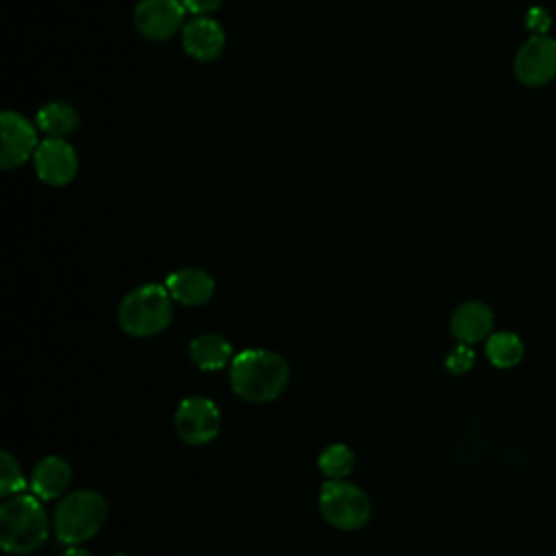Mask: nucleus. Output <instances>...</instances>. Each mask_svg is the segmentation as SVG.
Returning a JSON list of instances; mask_svg holds the SVG:
<instances>
[{
	"mask_svg": "<svg viewBox=\"0 0 556 556\" xmlns=\"http://www.w3.org/2000/svg\"><path fill=\"white\" fill-rule=\"evenodd\" d=\"M70 482H72V467H70V463L63 456L50 454V456H43L35 465V469L30 473L28 489L41 502H48V500L61 497L67 491Z\"/></svg>",
	"mask_w": 556,
	"mask_h": 556,
	"instance_id": "nucleus-13",
	"label": "nucleus"
},
{
	"mask_svg": "<svg viewBox=\"0 0 556 556\" xmlns=\"http://www.w3.org/2000/svg\"><path fill=\"white\" fill-rule=\"evenodd\" d=\"M26 489V478L20 469V463L13 458L9 450L0 452V495L13 497Z\"/></svg>",
	"mask_w": 556,
	"mask_h": 556,
	"instance_id": "nucleus-19",
	"label": "nucleus"
},
{
	"mask_svg": "<svg viewBox=\"0 0 556 556\" xmlns=\"http://www.w3.org/2000/svg\"><path fill=\"white\" fill-rule=\"evenodd\" d=\"M174 428L187 445H206L222 430V415L213 400L202 395L185 397L174 413Z\"/></svg>",
	"mask_w": 556,
	"mask_h": 556,
	"instance_id": "nucleus-6",
	"label": "nucleus"
},
{
	"mask_svg": "<svg viewBox=\"0 0 556 556\" xmlns=\"http://www.w3.org/2000/svg\"><path fill=\"white\" fill-rule=\"evenodd\" d=\"M165 289L174 302L182 306H200L211 300L215 291V282L204 269L182 267L167 276Z\"/></svg>",
	"mask_w": 556,
	"mask_h": 556,
	"instance_id": "nucleus-14",
	"label": "nucleus"
},
{
	"mask_svg": "<svg viewBox=\"0 0 556 556\" xmlns=\"http://www.w3.org/2000/svg\"><path fill=\"white\" fill-rule=\"evenodd\" d=\"M50 536V519L41 500L33 493L9 497L0 506V545L7 554L26 556Z\"/></svg>",
	"mask_w": 556,
	"mask_h": 556,
	"instance_id": "nucleus-2",
	"label": "nucleus"
},
{
	"mask_svg": "<svg viewBox=\"0 0 556 556\" xmlns=\"http://www.w3.org/2000/svg\"><path fill=\"white\" fill-rule=\"evenodd\" d=\"M187 13L195 15V17H208L213 11H217V7L222 4V0H182Z\"/></svg>",
	"mask_w": 556,
	"mask_h": 556,
	"instance_id": "nucleus-21",
	"label": "nucleus"
},
{
	"mask_svg": "<svg viewBox=\"0 0 556 556\" xmlns=\"http://www.w3.org/2000/svg\"><path fill=\"white\" fill-rule=\"evenodd\" d=\"M185 4L182 0H139L135 7L132 20L135 28L154 41L169 39L185 22Z\"/></svg>",
	"mask_w": 556,
	"mask_h": 556,
	"instance_id": "nucleus-8",
	"label": "nucleus"
},
{
	"mask_svg": "<svg viewBox=\"0 0 556 556\" xmlns=\"http://www.w3.org/2000/svg\"><path fill=\"white\" fill-rule=\"evenodd\" d=\"M109 504L93 489H78L65 495L54 508V534L65 545H80L93 539L104 526Z\"/></svg>",
	"mask_w": 556,
	"mask_h": 556,
	"instance_id": "nucleus-3",
	"label": "nucleus"
},
{
	"mask_svg": "<svg viewBox=\"0 0 556 556\" xmlns=\"http://www.w3.org/2000/svg\"><path fill=\"white\" fill-rule=\"evenodd\" d=\"M473 361H476V354L469 345L465 343H458L445 358V367L447 371L460 376V374H467L471 367H473Z\"/></svg>",
	"mask_w": 556,
	"mask_h": 556,
	"instance_id": "nucleus-20",
	"label": "nucleus"
},
{
	"mask_svg": "<svg viewBox=\"0 0 556 556\" xmlns=\"http://www.w3.org/2000/svg\"><path fill=\"white\" fill-rule=\"evenodd\" d=\"M289 363L278 352L263 348L243 350L230 363L232 391L252 404L278 400L289 384Z\"/></svg>",
	"mask_w": 556,
	"mask_h": 556,
	"instance_id": "nucleus-1",
	"label": "nucleus"
},
{
	"mask_svg": "<svg viewBox=\"0 0 556 556\" xmlns=\"http://www.w3.org/2000/svg\"><path fill=\"white\" fill-rule=\"evenodd\" d=\"M493 311L482 302H465L460 304L450 319V330L458 339V343L473 345L493 334Z\"/></svg>",
	"mask_w": 556,
	"mask_h": 556,
	"instance_id": "nucleus-12",
	"label": "nucleus"
},
{
	"mask_svg": "<svg viewBox=\"0 0 556 556\" xmlns=\"http://www.w3.org/2000/svg\"><path fill=\"white\" fill-rule=\"evenodd\" d=\"M189 356L195 363V367L202 371H219L226 365H230L235 358L232 345L222 334H215V332L198 334L189 343Z\"/></svg>",
	"mask_w": 556,
	"mask_h": 556,
	"instance_id": "nucleus-15",
	"label": "nucleus"
},
{
	"mask_svg": "<svg viewBox=\"0 0 556 556\" xmlns=\"http://www.w3.org/2000/svg\"><path fill=\"white\" fill-rule=\"evenodd\" d=\"M63 556H91V554L85 547H80V545H67Z\"/></svg>",
	"mask_w": 556,
	"mask_h": 556,
	"instance_id": "nucleus-23",
	"label": "nucleus"
},
{
	"mask_svg": "<svg viewBox=\"0 0 556 556\" xmlns=\"http://www.w3.org/2000/svg\"><path fill=\"white\" fill-rule=\"evenodd\" d=\"M78 126V113L67 102H48L37 113V128L50 139H65Z\"/></svg>",
	"mask_w": 556,
	"mask_h": 556,
	"instance_id": "nucleus-16",
	"label": "nucleus"
},
{
	"mask_svg": "<svg viewBox=\"0 0 556 556\" xmlns=\"http://www.w3.org/2000/svg\"><path fill=\"white\" fill-rule=\"evenodd\" d=\"M224 30L211 17H193L182 26V48L198 61H213L224 50Z\"/></svg>",
	"mask_w": 556,
	"mask_h": 556,
	"instance_id": "nucleus-11",
	"label": "nucleus"
},
{
	"mask_svg": "<svg viewBox=\"0 0 556 556\" xmlns=\"http://www.w3.org/2000/svg\"><path fill=\"white\" fill-rule=\"evenodd\" d=\"M321 517L339 530H358L371 517L367 493L348 480H326L319 491Z\"/></svg>",
	"mask_w": 556,
	"mask_h": 556,
	"instance_id": "nucleus-5",
	"label": "nucleus"
},
{
	"mask_svg": "<svg viewBox=\"0 0 556 556\" xmlns=\"http://www.w3.org/2000/svg\"><path fill=\"white\" fill-rule=\"evenodd\" d=\"M117 321L132 337H154L172 321V295L161 285H141L119 302Z\"/></svg>",
	"mask_w": 556,
	"mask_h": 556,
	"instance_id": "nucleus-4",
	"label": "nucleus"
},
{
	"mask_svg": "<svg viewBox=\"0 0 556 556\" xmlns=\"http://www.w3.org/2000/svg\"><path fill=\"white\" fill-rule=\"evenodd\" d=\"M484 352L493 367L510 369L521 363L526 348H523V341L519 334H515L510 330H500L486 339Z\"/></svg>",
	"mask_w": 556,
	"mask_h": 556,
	"instance_id": "nucleus-17",
	"label": "nucleus"
},
{
	"mask_svg": "<svg viewBox=\"0 0 556 556\" xmlns=\"http://www.w3.org/2000/svg\"><path fill=\"white\" fill-rule=\"evenodd\" d=\"M0 135H2V150H0V165L2 169H13L24 165L37 152V130L30 119L15 111H4L0 117Z\"/></svg>",
	"mask_w": 556,
	"mask_h": 556,
	"instance_id": "nucleus-9",
	"label": "nucleus"
},
{
	"mask_svg": "<svg viewBox=\"0 0 556 556\" xmlns=\"http://www.w3.org/2000/svg\"><path fill=\"white\" fill-rule=\"evenodd\" d=\"M515 76L526 87H543L556 78V39L532 35L515 54Z\"/></svg>",
	"mask_w": 556,
	"mask_h": 556,
	"instance_id": "nucleus-7",
	"label": "nucleus"
},
{
	"mask_svg": "<svg viewBox=\"0 0 556 556\" xmlns=\"http://www.w3.org/2000/svg\"><path fill=\"white\" fill-rule=\"evenodd\" d=\"M554 556H556V554H554Z\"/></svg>",
	"mask_w": 556,
	"mask_h": 556,
	"instance_id": "nucleus-25",
	"label": "nucleus"
},
{
	"mask_svg": "<svg viewBox=\"0 0 556 556\" xmlns=\"http://www.w3.org/2000/svg\"><path fill=\"white\" fill-rule=\"evenodd\" d=\"M33 161H35V172L39 180L50 187H63L72 182L78 169V156L65 139L46 137L39 143Z\"/></svg>",
	"mask_w": 556,
	"mask_h": 556,
	"instance_id": "nucleus-10",
	"label": "nucleus"
},
{
	"mask_svg": "<svg viewBox=\"0 0 556 556\" xmlns=\"http://www.w3.org/2000/svg\"><path fill=\"white\" fill-rule=\"evenodd\" d=\"M113 556H130V554H113Z\"/></svg>",
	"mask_w": 556,
	"mask_h": 556,
	"instance_id": "nucleus-24",
	"label": "nucleus"
},
{
	"mask_svg": "<svg viewBox=\"0 0 556 556\" xmlns=\"http://www.w3.org/2000/svg\"><path fill=\"white\" fill-rule=\"evenodd\" d=\"M354 465L356 456L352 447L345 443H332L324 447V452L317 458V467L328 480H345L352 473Z\"/></svg>",
	"mask_w": 556,
	"mask_h": 556,
	"instance_id": "nucleus-18",
	"label": "nucleus"
},
{
	"mask_svg": "<svg viewBox=\"0 0 556 556\" xmlns=\"http://www.w3.org/2000/svg\"><path fill=\"white\" fill-rule=\"evenodd\" d=\"M547 26H549V15H547L541 7H532V9L528 11V28L536 30L534 35H547V33H545Z\"/></svg>",
	"mask_w": 556,
	"mask_h": 556,
	"instance_id": "nucleus-22",
	"label": "nucleus"
}]
</instances>
